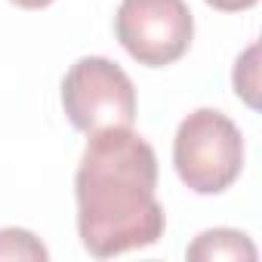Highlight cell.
Returning a JSON list of instances; mask_svg holds the SVG:
<instances>
[{
    "label": "cell",
    "mask_w": 262,
    "mask_h": 262,
    "mask_svg": "<svg viewBox=\"0 0 262 262\" xmlns=\"http://www.w3.org/2000/svg\"><path fill=\"white\" fill-rule=\"evenodd\" d=\"M0 259H28V262H47L50 250L25 228H0Z\"/></svg>",
    "instance_id": "cell-6"
},
{
    "label": "cell",
    "mask_w": 262,
    "mask_h": 262,
    "mask_svg": "<svg viewBox=\"0 0 262 262\" xmlns=\"http://www.w3.org/2000/svg\"><path fill=\"white\" fill-rule=\"evenodd\" d=\"M74 198L80 244L99 259L142 250L164 237L158 155L133 126L90 136L74 176Z\"/></svg>",
    "instance_id": "cell-1"
},
{
    "label": "cell",
    "mask_w": 262,
    "mask_h": 262,
    "mask_svg": "<svg viewBox=\"0 0 262 262\" xmlns=\"http://www.w3.org/2000/svg\"><path fill=\"white\" fill-rule=\"evenodd\" d=\"M114 34L139 65L164 68L188 53L194 19L185 0H120Z\"/></svg>",
    "instance_id": "cell-4"
},
{
    "label": "cell",
    "mask_w": 262,
    "mask_h": 262,
    "mask_svg": "<svg viewBox=\"0 0 262 262\" xmlns=\"http://www.w3.org/2000/svg\"><path fill=\"white\" fill-rule=\"evenodd\" d=\"M256 56H259V47L250 43L244 50V56L234 62V74H231L234 77V93H241V99L250 108L259 105V99H256V90H259V65H256Z\"/></svg>",
    "instance_id": "cell-7"
},
{
    "label": "cell",
    "mask_w": 262,
    "mask_h": 262,
    "mask_svg": "<svg viewBox=\"0 0 262 262\" xmlns=\"http://www.w3.org/2000/svg\"><path fill=\"white\" fill-rule=\"evenodd\" d=\"M188 259L194 262H216V259H244V262H253L256 259V247L253 241L244 234V231H234V228H210V231H201L188 250H185Z\"/></svg>",
    "instance_id": "cell-5"
},
{
    "label": "cell",
    "mask_w": 262,
    "mask_h": 262,
    "mask_svg": "<svg viewBox=\"0 0 262 262\" xmlns=\"http://www.w3.org/2000/svg\"><path fill=\"white\" fill-rule=\"evenodd\" d=\"M173 164L182 185L194 194L225 191L244 167V136L237 123L216 108L191 111L176 129Z\"/></svg>",
    "instance_id": "cell-2"
},
{
    "label": "cell",
    "mask_w": 262,
    "mask_h": 262,
    "mask_svg": "<svg viewBox=\"0 0 262 262\" xmlns=\"http://www.w3.org/2000/svg\"><path fill=\"white\" fill-rule=\"evenodd\" d=\"M16 7H22V10H43V7H50L53 0H13Z\"/></svg>",
    "instance_id": "cell-9"
},
{
    "label": "cell",
    "mask_w": 262,
    "mask_h": 262,
    "mask_svg": "<svg viewBox=\"0 0 262 262\" xmlns=\"http://www.w3.org/2000/svg\"><path fill=\"white\" fill-rule=\"evenodd\" d=\"M207 4L213 10H219V13H244V10L256 7L259 0H207Z\"/></svg>",
    "instance_id": "cell-8"
},
{
    "label": "cell",
    "mask_w": 262,
    "mask_h": 262,
    "mask_svg": "<svg viewBox=\"0 0 262 262\" xmlns=\"http://www.w3.org/2000/svg\"><path fill=\"white\" fill-rule=\"evenodd\" d=\"M62 105L71 126L86 136L114 126H133L136 86L117 62L105 56H83L62 80Z\"/></svg>",
    "instance_id": "cell-3"
}]
</instances>
